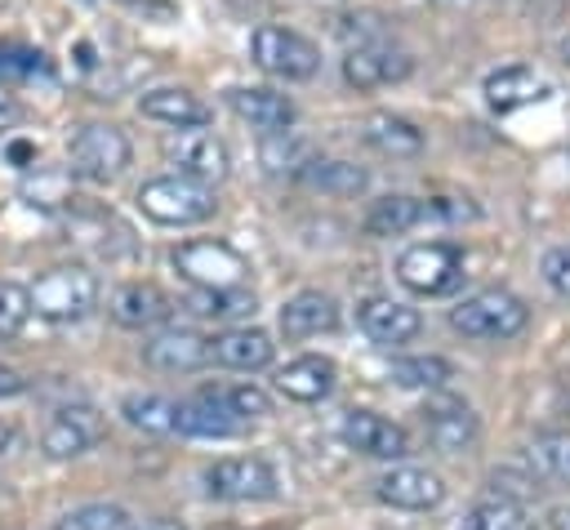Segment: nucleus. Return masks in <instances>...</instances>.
Segmentation results:
<instances>
[{
    "label": "nucleus",
    "instance_id": "a18cd8bd",
    "mask_svg": "<svg viewBox=\"0 0 570 530\" xmlns=\"http://www.w3.org/2000/svg\"><path fill=\"white\" fill-rule=\"evenodd\" d=\"M561 58H566V62H570V36H566V40H561Z\"/></svg>",
    "mask_w": 570,
    "mask_h": 530
},
{
    "label": "nucleus",
    "instance_id": "4468645a",
    "mask_svg": "<svg viewBox=\"0 0 570 530\" xmlns=\"http://www.w3.org/2000/svg\"><path fill=\"white\" fill-rule=\"evenodd\" d=\"M374 494H379L387 508H401V512H432V508L445 499V481H441L432 468L401 463V468H387V472L374 481Z\"/></svg>",
    "mask_w": 570,
    "mask_h": 530
},
{
    "label": "nucleus",
    "instance_id": "423d86ee",
    "mask_svg": "<svg viewBox=\"0 0 570 530\" xmlns=\"http://www.w3.org/2000/svg\"><path fill=\"white\" fill-rule=\"evenodd\" d=\"M396 281L410 289V294H450L459 281H463V249L450 245V241H428V245H410L401 258H396Z\"/></svg>",
    "mask_w": 570,
    "mask_h": 530
},
{
    "label": "nucleus",
    "instance_id": "a878e982",
    "mask_svg": "<svg viewBox=\"0 0 570 530\" xmlns=\"http://www.w3.org/2000/svg\"><path fill=\"white\" fill-rule=\"evenodd\" d=\"M361 138H365L374 151L392 156V160H410V156L423 151V129H414L405 116H392V111H374V116H365Z\"/></svg>",
    "mask_w": 570,
    "mask_h": 530
},
{
    "label": "nucleus",
    "instance_id": "1a4fd4ad",
    "mask_svg": "<svg viewBox=\"0 0 570 530\" xmlns=\"http://www.w3.org/2000/svg\"><path fill=\"white\" fill-rule=\"evenodd\" d=\"M160 151L183 178H196V183H209V187L232 174V156H227L223 138H214L209 129H178L160 143Z\"/></svg>",
    "mask_w": 570,
    "mask_h": 530
},
{
    "label": "nucleus",
    "instance_id": "cd10ccee",
    "mask_svg": "<svg viewBox=\"0 0 570 530\" xmlns=\"http://www.w3.org/2000/svg\"><path fill=\"white\" fill-rule=\"evenodd\" d=\"M525 468L534 481L570 485V432H539L525 445Z\"/></svg>",
    "mask_w": 570,
    "mask_h": 530
},
{
    "label": "nucleus",
    "instance_id": "f257e3e1",
    "mask_svg": "<svg viewBox=\"0 0 570 530\" xmlns=\"http://www.w3.org/2000/svg\"><path fill=\"white\" fill-rule=\"evenodd\" d=\"M31 294V312L40 321H53V325H76L85 321L94 307H98V276L80 263H67V267H49L45 276H36L27 285Z\"/></svg>",
    "mask_w": 570,
    "mask_h": 530
},
{
    "label": "nucleus",
    "instance_id": "79ce46f5",
    "mask_svg": "<svg viewBox=\"0 0 570 530\" xmlns=\"http://www.w3.org/2000/svg\"><path fill=\"white\" fill-rule=\"evenodd\" d=\"M18 392H27V379H22L18 370L0 365V401H4V396H18Z\"/></svg>",
    "mask_w": 570,
    "mask_h": 530
},
{
    "label": "nucleus",
    "instance_id": "473e14b6",
    "mask_svg": "<svg viewBox=\"0 0 570 530\" xmlns=\"http://www.w3.org/2000/svg\"><path fill=\"white\" fill-rule=\"evenodd\" d=\"M454 379V365L445 361V356H401V361H392V383L396 387H441V383H450Z\"/></svg>",
    "mask_w": 570,
    "mask_h": 530
},
{
    "label": "nucleus",
    "instance_id": "ea45409f",
    "mask_svg": "<svg viewBox=\"0 0 570 530\" xmlns=\"http://www.w3.org/2000/svg\"><path fill=\"white\" fill-rule=\"evenodd\" d=\"M4 160L18 165V169H31L36 165V143L31 138H9L4 143Z\"/></svg>",
    "mask_w": 570,
    "mask_h": 530
},
{
    "label": "nucleus",
    "instance_id": "f704fd0d",
    "mask_svg": "<svg viewBox=\"0 0 570 530\" xmlns=\"http://www.w3.org/2000/svg\"><path fill=\"white\" fill-rule=\"evenodd\" d=\"M191 307L200 312V316H218V321H232V316H254V294L245 289V285H236V289H196V298H191Z\"/></svg>",
    "mask_w": 570,
    "mask_h": 530
},
{
    "label": "nucleus",
    "instance_id": "e433bc0d",
    "mask_svg": "<svg viewBox=\"0 0 570 530\" xmlns=\"http://www.w3.org/2000/svg\"><path fill=\"white\" fill-rule=\"evenodd\" d=\"M125 508L116 503H85V508H71L53 530H125Z\"/></svg>",
    "mask_w": 570,
    "mask_h": 530
},
{
    "label": "nucleus",
    "instance_id": "f03ea898",
    "mask_svg": "<svg viewBox=\"0 0 570 530\" xmlns=\"http://www.w3.org/2000/svg\"><path fill=\"white\" fill-rule=\"evenodd\" d=\"M134 200H138L142 218H151L160 227H191V223H205L218 209L214 187L209 183H196V178H183V174L147 178Z\"/></svg>",
    "mask_w": 570,
    "mask_h": 530
},
{
    "label": "nucleus",
    "instance_id": "a19ab883",
    "mask_svg": "<svg viewBox=\"0 0 570 530\" xmlns=\"http://www.w3.org/2000/svg\"><path fill=\"white\" fill-rule=\"evenodd\" d=\"M22 116H27V111H22V102H18L13 94H4V89H0V129H13Z\"/></svg>",
    "mask_w": 570,
    "mask_h": 530
},
{
    "label": "nucleus",
    "instance_id": "c756f323",
    "mask_svg": "<svg viewBox=\"0 0 570 530\" xmlns=\"http://www.w3.org/2000/svg\"><path fill=\"white\" fill-rule=\"evenodd\" d=\"M120 414H125V423L138 428V432H151V436L174 432V401L160 396V392H129V396L120 401Z\"/></svg>",
    "mask_w": 570,
    "mask_h": 530
},
{
    "label": "nucleus",
    "instance_id": "c03bdc74",
    "mask_svg": "<svg viewBox=\"0 0 570 530\" xmlns=\"http://www.w3.org/2000/svg\"><path fill=\"white\" fill-rule=\"evenodd\" d=\"M552 530H570V508H557L552 512Z\"/></svg>",
    "mask_w": 570,
    "mask_h": 530
},
{
    "label": "nucleus",
    "instance_id": "f8f14e48",
    "mask_svg": "<svg viewBox=\"0 0 570 530\" xmlns=\"http://www.w3.org/2000/svg\"><path fill=\"white\" fill-rule=\"evenodd\" d=\"M410 71H414V58L405 49H392L387 40H379V45H352L343 53V80L352 89H361V94L383 89V85H396Z\"/></svg>",
    "mask_w": 570,
    "mask_h": 530
},
{
    "label": "nucleus",
    "instance_id": "aec40b11",
    "mask_svg": "<svg viewBox=\"0 0 570 530\" xmlns=\"http://www.w3.org/2000/svg\"><path fill=\"white\" fill-rule=\"evenodd\" d=\"M227 107L245 120V125H254L258 134H276V129H289L294 125V102L285 98V94H276V89H263V85H236V89H227Z\"/></svg>",
    "mask_w": 570,
    "mask_h": 530
},
{
    "label": "nucleus",
    "instance_id": "b1692460",
    "mask_svg": "<svg viewBox=\"0 0 570 530\" xmlns=\"http://www.w3.org/2000/svg\"><path fill=\"white\" fill-rule=\"evenodd\" d=\"M245 428V419L227 414L223 405H214L209 396H191V401H174V432L178 436H200V441H227Z\"/></svg>",
    "mask_w": 570,
    "mask_h": 530
},
{
    "label": "nucleus",
    "instance_id": "0eeeda50",
    "mask_svg": "<svg viewBox=\"0 0 570 530\" xmlns=\"http://www.w3.org/2000/svg\"><path fill=\"white\" fill-rule=\"evenodd\" d=\"M205 494L223 499V503H263L281 494L276 468L258 454H240V459H214L205 468Z\"/></svg>",
    "mask_w": 570,
    "mask_h": 530
},
{
    "label": "nucleus",
    "instance_id": "6ab92c4d",
    "mask_svg": "<svg viewBox=\"0 0 570 530\" xmlns=\"http://www.w3.org/2000/svg\"><path fill=\"white\" fill-rule=\"evenodd\" d=\"M142 361L160 374H191L209 365V338L196 330H160L156 338L142 343Z\"/></svg>",
    "mask_w": 570,
    "mask_h": 530
},
{
    "label": "nucleus",
    "instance_id": "9d476101",
    "mask_svg": "<svg viewBox=\"0 0 570 530\" xmlns=\"http://www.w3.org/2000/svg\"><path fill=\"white\" fill-rule=\"evenodd\" d=\"M107 436V419L94 405H58L40 432V450L49 459H80L85 450H94Z\"/></svg>",
    "mask_w": 570,
    "mask_h": 530
},
{
    "label": "nucleus",
    "instance_id": "5701e85b",
    "mask_svg": "<svg viewBox=\"0 0 570 530\" xmlns=\"http://www.w3.org/2000/svg\"><path fill=\"white\" fill-rule=\"evenodd\" d=\"M338 330V303L321 289H298L294 298H285L281 307V334L285 338H316Z\"/></svg>",
    "mask_w": 570,
    "mask_h": 530
},
{
    "label": "nucleus",
    "instance_id": "393cba45",
    "mask_svg": "<svg viewBox=\"0 0 570 530\" xmlns=\"http://www.w3.org/2000/svg\"><path fill=\"white\" fill-rule=\"evenodd\" d=\"M419 223H428V196H405V192H392V196H379L370 209H365V232L370 236H405L414 232Z\"/></svg>",
    "mask_w": 570,
    "mask_h": 530
},
{
    "label": "nucleus",
    "instance_id": "49530a36",
    "mask_svg": "<svg viewBox=\"0 0 570 530\" xmlns=\"http://www.w3.org/2000/svg\"><path fill=\"white\" fill-rule=\"evenodd\" d=\"M125 4H134V0H125Z\"/></svg>",
    "mask_w": 570,
    "mask_h": 530
},
{
    "label": "nucleus",
    "instance_id": "c85d7f7f",
    "mask_svg": "<svg viewBox=\"0 0 570 530\" xmlns=\"http://www.w3.org/2000/svg\"><path fill=\"white\" fill-rule=\"evenodd\" d=\"M312 156H316L312 143H307L303 134H294V129L263 134V143H258V160H263L267 174H289V178H298Z\"/></svg>",
    "mask_w": 570,
    "mask_h": 530
},
{
    "label": "nucleus",
    "instance_id": "a211bd4d",
    "mask_svg": "<svg viewBox=\"0 0 570 530\" xmlns=\"http://www.w3.org/2000/svg\"><path fill=\"white\" fill-rule=\"evenodd\" d=\"M334 383H338V365H334L330 356H316V352L294 356V361H285V365L276 370V392H281L285 401H298V405L325 401V396L334 392Z\"/></svg>",
    "mask_w": 570,
    "mask_h": 530
},
{
    "label": "nucleus",
    "instance_id": "4be33fe9",
    "mask_svg": "<svg viewBox=\"0 0 570 530\" xmlns=\"http://www.w3.org/2000/svg\"><path fill=\"white\" fill-rule=\"evenodd\" d=\"M138 111H142L147 120H160V125H174V129H205L209 116H214L191 89H178V85L147 89V94L138 98Z\"/></svg>",
    "mask_w": 570,
    "mask_h": 530
},
{
    "label": "nucleus",
    "instance_id": "2eb2a0df",
    "mask_svg": "<svg viewBox=\"0 0 570 530\" xmlns=\"http://www.w3.org/2000/svg\"><path fill=\"white\" fill-rule=\"evenodd\" d=\"M423 432L441 454H459L476 441L481 423H476V414L463 396H432L423 405Z\"/></svg>",
    "mask_w": 570,
    "mask_h": 530
},
{
    "label": "nucleus",
    "instance_id": "7c9ffc66",
    "mask_svg": "<svg viewBox=\"0 0 570 530\" xmlns=\"http://www.w3.org/2000/svg\"><path fill=\"white\" fill-rule=\"evenodd\" d=\"M463 530H539V521L530 517V508L525 503H517V499H485V503H476L472 512H468V521H463Z\"/></svg>",
    "mask_w": 570,
    "mask_h": 530
},
{
    "label": "nucleus",
    "instance_id": "7ed1b4c3",
    "mask_svg": "<svg viewBox=\"0 0 570 530\" xmlns=\"http://www.w3.org/2000/svg\"><path fill=\"white\" fill-rule=\"evenodd\" d=\"M450 325L463 334V338H476V343H503V338H517L525 325H530V307L512 294V289H476L468 294L459 307H450Z\"/></svg>",
    "mask_w": 570,
    "mask_h": 530
},
{
    "label": "nucleus",
    "instance_id": "4c0bfd02",
    "mask_svg": "<svg viewBox=\"0 0 570 530\" xmlns=\"http://www.w3.org/2000/svg\"><path fill=\"white\" fill-rule=\"evenodd\" d=\"M31 316V294L13 281H0V338H13Z\"/></svg>",
    "mask_w": 570,
    "mask_h": 530
},
{
    "label": "nucleus",
    "instance_id": "dca6fc26",
    "mask_svg": "<svg viewBox=\"0 0 570 530\" xmlns=\"http://www.w3.org/2000/svg\"><path fill=\"white\" fill-rule=\"evenodd\" d=\"M481 94H485V107H490V111L508 116V111H521V107H530V102H543V98L552 94V85H548L534 67L512 62V67L490 71L485 85H481Z\"/></svg>",
    "mask_w": 570,
    "mask_h": 530
},
{
    "label": "nucleus",
    "instance_id": "c9c22d12",
    "mask_svg": "<svg viewBox=\"0 0 570 530\" xmlns=\"http://www.w3.org/2000/svg\"><path fill=\"white\" fill-rule=\"evenodd\" d=\"M0 76L4 80H36V76H53V67H49V58L40 49L0 45Z\"/></svg>",
    "mask_w": 570,
    "mask_h": 530
},
{
    "label": "nucleus",
    "instance_id": "39448f33",
    "mask_svg": "<svg viewBox=\"0 0 570 530\" xmlns=\"http://www.w3.org/2000/svg\"><path fill=\"white\" fill-rule=\"evenodd\" d=\"M174 272L191 289H236L249 276V263L227 241H183L174 249Z\"/></svg>",
    "mask_w": 570,
    "mask_h": 530
},
{
    "label": "nucleus",
    "instance_id": "20e7f679",
    "mask_svg": "<svg viewBox=\"0 0 570 530\" xmlns=\"http://www.w3.org/2000/svg\"><path fill=\"white\" fill-rule=\"evenodd\" d=\"M129 160H134V147L116 125L94 120L67 138V169L85 183H116L129 169Z\"/></svg>",
    "mask_w": 570,
    "mask_h": 530
},
{
    "label": "nucleus",
    "instance_id": "ddd939ff",
    "mask_svg": "<svg viewBox=\"0 0 570 530\" xmlns=\"http://www.w3.org/2000/svg\"><path fill=\"white\" fill-rule=\"evenodd\" d=\"M338 436L347 450L370 454V459H405L410 454V432L374 410H347L338 423Z\"/></svg>",
    "mask_w": 570,
    "mask_h": 530
},
{
    "label": "nucleus",
    "instance_id": "412c9836",
    "mask_svg": "<svg viewBox=\"0 0 570 530\" xmlns=\"http://www.w3.org/2000/svg\"><path fill=\"white\" fill-rule=\"evenodd\" d=\"M169 312H174V298L151 281H129L111 294V321L125 330H151L169 321Z\"/></svg>",
    "mask_w": 570,
    "mask_h": 530
},
{
    "label": "nucleus",
    "instance_id": "6e6552de",
    "mask_svg": "<svg viewBox=\"0 0 570 530\" xmlns=\"http://www.w3.org/2000/svg\"><path fill=\"white\" fill-rule=\"evenodd\" d=\"M249 53L276 80H312L321 71V49L289 27H258L249 36Z\"/></svg>",
    "mask_w": 570,
    "mask_h": 530
},
{
    "label": "nucleus",
    "instance_id": "bb28decb",
    "mask_svg": "<svg viewBox=\"0 0 570 530\" xmlns=\"http://www.w3.org/2000/svg\"><path fill=\"white\" fill-rule=\"evenodd\" d=\"M298 183L312 187V192H325V196H361L370 187V169H361L352 160H321V156H312L303 165Z\"/></svg>",
    "mask_w": 570,
    "mask_h": 530
},
{
    "label": "nucleus",
    "instance_id": "2f4dec72",
    "mask_svg": "<svg viewBox=\"0 0 570 530\" xmlns=\"http://www.w3.org/2000/svg\"><path fill=\"white\" fill-rule=\"evenodd\" d=\"M71 169H36L22 178V200L27 205H40V209H67L76 196H71Z\"/></svg>",
    "mask_w": 570,
    "mask_h": 530
},
{
    "label": "nucleus",
    "instance_id": "37998d69",
    "mask_svg": "<svg viewBox=\"0 0 570 530\" xmlns=\"http://www.w3.org/2000/svg\"><path fill=\"white\" fill-rule=\"evenodd\" d=\"M125 530H187V526H183V521H174V517H147V521L125 526Z\"/></svg>",
    "mask_w": 570,
    "mask_h": 530
},
{
    "label": "nucleus",
    "instance_id": "f3484780",
    "mask_svg": "<svg viewBox=\"0 0 570 530\" xmlns=\"http://www.w3.org/2000/svg\"><path fill=\"white\" fill-rule=\"evenodd\" d=\"M272 356H276L272 334H263L254 325H232V330H223V334L209 338V361L223 365V370L254 374V370H267Z\"/></svg>",
    "mask_w": 570,
    "mask_h": 530
},
{
    "label": "nucleus",
    "instance_id": "9b49d317",
    "mask_svg": "<svg viewBox=\"0 0 570 530\" xmlns=\"http://www.w3.org/2000/svg\"><path fill=\"white\" fill-rule=\"evenodd\" d=\"M356 325L379 347H401V343H414L423 334L419 307H410L401 298H383V294H370L356 303Z\"/></svg>",
    "mask_w": 570,
    "mask_h": 530
},
{
    "label": "nucleus",
    "instance_id": "58836bf2",
    "mask_svg": "<svg viewBox=\"0 0 570 530\" xmlns=\"http://www.w3.org/2000/svg\"><path fill=\"white\" fill-rule=\"evenodd\" d=\"M539 276H543V285H548L552 294L570 298V245H552V249H543V258H539Z\"/></svg>",
    "mask_w": 570,
    "mask_h": 530
},
{
    "label": "nucleus",
    "instance_id": "72a5a7b5",
    "mask_svg": "<svg viewBox=\"0 0 570 530\" xmlns=\"http://www.w3.org/2000/svg\"><path fill=\"white\" fill-rule=\"evenodd\" d=\"M200 396H209L214 405H223L227 414H236V419H263V414H272V401H267V392L263 387H254V383H223V387H200Z\"/></svg>",
    "mask_w": 570,
    "mask_h": 530
}]
</instances>
